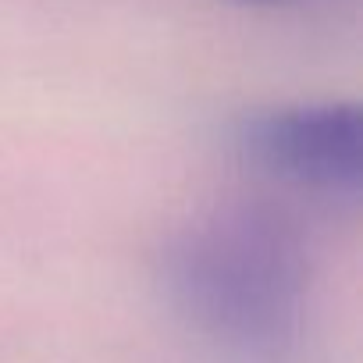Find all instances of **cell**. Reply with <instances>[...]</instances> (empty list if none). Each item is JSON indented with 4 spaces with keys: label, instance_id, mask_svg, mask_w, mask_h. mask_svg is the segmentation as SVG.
I'll use <instances>...</instances> for the list:
<instances>
[{
    "label": "cell",
    "instance_id": "1",
    "mask_svg": "<svg viewBox=\"0 0 363 363\" xmlns=\"http://www.w3.org/2000/svg\"><path fill=\"white\" fill-rule=\"evenodd\" d=\"M164 289L196 331L246 359H285L306 320L310 257L264 203H221L186 221L160 257Z\"/></svg>",
    "mask_w": 363,
    "mask_h": 363
},
{
    "label": "cell",
    "instance_id": "2",
    "mask_svg": "<svg viewBox=\"0 0 363 363\" xmlns=\"http://www.w3.org/2000/svg\"><path fill=\"white\" fill-rule=\"evenodd\" d=\"M239 150L267 174L328 196L359 193L363 121L352 100H313L253 111L235 128Z\"/></svg>",
    "mask_w": 363,
    "mask_h": 363
},
{
    "label": "cell",
    "instance_id": "3",
    "mask_svg": "<svg viewBox=\"0 0 363 363\" xmlns=\"http://www.w3.org/2000/svg\"><path fill=\"white\" fill-rule=\"evenodd\" d=\"M232 4H242V8H292V4H303V0H232Z\"/></svg>",
    "mask_w": 363,
    "mask_h": 363
}]
</instances>
